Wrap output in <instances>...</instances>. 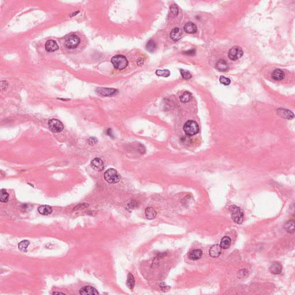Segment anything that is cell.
I'll list each match as a JSON object with an SVG mask.
<instances>
[{
    "mask_svg": "<svg viewBox=\"0 0 295 295\" xmlns=\"http://www.w3.org/2000/svg\"><path fill=\"white\" fill-rule=\"evenodd\" d=\"M192 98H193V96L191 93L189 92H185L180 96L179 99L182 103H187L192 99Z\"/></svg>",
    "mask_w": 295,
    "mask_h": 295,
    "instance_id": "cell-23",
    "label": "cell"
},
{
    "mask_svg": "<svg viewBox=\"0 0 295 295\" xmlns=\"http://www.w3.org/2000/svg\"><path fill=\"white\" fill-rule=\"evenodd\" d=\"M96 92L98 94L102 96H108L113 95L116 94L117 90L113 88H98L96 89Z\"/></svg>",
    "mask_w": 295,
    "mask_h": 295,
    "instance_id": "cell-9",
    "label": "cell"
},
{
    "mask_svg": "<svg viewBox=\"0 0 295 295\" xmlns=\"http://www.w3.org/2000/svg\"><path fill=\"white\" fill-rule=\"evenodd\" d=\"M30 244V241H28V240L22 241L18 244V249L20 250L22 252H26L27 250L28 247L29 246Z\"/></svg>",
    "mask_w": 295,
    "mask_h": 295,
    "instance_id": "cell-25",
    "label": "cell"
},
{
    "mask_svg": "<svg viewBox=\"0 0 295 295\" xmlns=\"http://www.w3.org/2000/svg\"><path fill=\"white\" fill-rule=\"evenodd\" d=\"M180 72L181 73L182 77H183L184 79L189 80V79H190L192 77L191 74V73L189 72V71H188V70H184V69H181V70H180Z\"/></svg>",
    "mask_w": 295,
    "mask_h": 295,
    "instance_id": "cell-29",
    "label": "cell"
},
{
    "mask_svg": "<svg viewBox=\"0 0 295 295\" xmlns=\"http://www.w3.org/2000/svg\"><path fill=\"white\" fill-rule=\"evenodd\" d=\"M185 54L187 55H195V50L194 49H192V50H188L185 53H184Z\"/></svg>",
    "mask_w": 295,
    "mask_h": 295,
    "instance_id": "cell-35",
    "label": "cell"
},
{
    "mask_svg": "<svg viewBox=\"0 0 295 295\" xmlns=\"http://www.w3.org/2000/svg\"><path fill=\"white\" fill-rule=\"evenodd\" d=\"M38 212L42 215H49L52 213L53 209L49 205H42L38 208Z\"/></svg>",
    "mask_w": 295,
    "mask_h": 295,
    "instance_id": "cell-20",
    "label": "cell"
},
{
    "mask_svg": "<svg viewBox=\"0 0 295 295\" xmlns=\"http://www.w3.org/2000/svg\"><path fill=\"white\" fill-rule=\"evenodd\" d=\"M145 214H146V217L148 220H153L156 217L157 213L153 208L151 207H148V208H146L145 210Z\"/></svg>",
    "mask_w": 295,
    "mask_h": 295,
    "instance_id": "cell-21",
    "label": "cell"
},
{
    "mask_svg": "<svg viewBox=\"0 0 295 295\" xmlns=\"http://www.w3.org/2000/svg\"><path fill=\"white\" fill-rule=\"evenodd\" d=\"M171 12H172V14L174 15V16H177V14H178V8L177 7V6L176 5H173L171 7Z\"/></svg>",
    "mask_w": 295,
    "mask_h": 295,
    "instance_id": "cell-33",
    "label": "cell"
},
{
    "mask_svg": "<svg viewBox=\"0 0 295 295\" xmlns=\"http://www.w3.org/2000/svg\"><path fill=\"white\" fill-rule=\"evenodd\" d=\"M105 179L109 183H116L120 181L121 175L116 169L110 168L105 172Z\"/></svg>",
    "mask_w": 295,
    "mask_h": 295,
    "instance_id": "cell-3",
    "label": "cell"
},
{
    "mask_svg": "<svg viewBox=\"0 0 295 295\" xmlns=\"http://www.w3.org/2000/svg\"><path fill=\"white\" fill-rule=\"evenodd\" d=\"M182 36V30L178 27L174 28L170 34V37L173 41H178L180 40Z\"/></svg>",
    "mask_w": 295,
    "mask_h": 295,
    "instance_id": "cell-13",
    "label": "cell"
},
{
    "mask_svg": "<svg viewBox=\"0 0 295 295\" xmlns=\"http://www.w3.org/2000/svg\"><path fill=\"white\" fill-rule=\"evenodd\" d=\"M231 245V239L228 236H224L221 239L220 245L221 246L222 249L226 250L230 247Z\"/></svg>",
    "mask_w": 295,
    "mask_h": 295,
    "instance_id": "cell-19",
    "label": "cell"
},
{
    "mask_svg": "<svg viewBox=\"0 0 295 295\" xmlns=\"http://www.w3.org/2000/svg\"><path fill=\"white\" fill-rule=\"evenodd\" d=\"M272 77L274 80L281 81L285 78V73L281 70L277 69L273 72Z\"/></svg>",
    "mask_w": 295,
    "mask_h": 295,
    "instance_id": "cell-18",
    "label": "cell"
},
{
    "mask_svg": "<svg viewBox=\"0 0 295 295\" xmlns=\"http://www.w3.org/2000/svg\"><path fill=\"white\" fill-rule=\"evenodd\" d=\"M156 74L159 76H161V77H167L169 76L170 75V72L169 70L167 69H164V70H157L156 71Z\"/></svg>",
    "mask_w": 295,
    "mask_h": 295,
    "instance_id": "cell-28",
    "label": "cell"
},
{
    "mask_svg": "<svg viewBox=\"0 0 295 295\" xmlns=\"http://www.w3.org/2000/svg\"><path fill=\"white\" fill-rule=\"evenodd\" d=\"M49 127L51 131L54 133L62 132L64 129V125L60 121L56 119H51L48 122Z\"/></svg>",
    "mask_w": 295,
    "mask_h": 295,
    "instance_id": "cell-7",
    "label": "cell"
},
{
    "mask_svg": "<svg viewBox=\"0 0 295 295\" xmlns=\"http://www.w3.org/2000/svg\"><path fill=\"white\" fill-rule=\"evenodd\" d=\"M203 254L202 251L200 249L192 250L189 254V258L192 261H197L201 258Z\"/></svg>",
    "mask_w": 295,
    "mask_h": 295,
    "instance_id": "cell-14",
    "label": "cell"
},
{
    "mask_svg": "<svg viewBox=\"0 0 295 295\" xmlns=\"http://www.w3.org/2000/svg\"><path fill=\"white\" fill-rule=\"evenodd\" d=\"M269 270L273 274H280L282 271V266L279 262H274L270 266Z\"/></svg>",
    "mask_w": 295,
    "mask_h": 295,
    "instance_id": "cell-15",
    "label": "cell"
},
{
    "mask_svg": "<svg viewBox=\"0 0 295 295\" xmlns=\"http://www.w3.org/2000/svg\"><path fill=\"white\" fill-rule=\"evenodd\" d=\"M199 129L198 123L192 120L187 121L183 126L184 131L186 134L189 136H193L197 134L199 132Z\"/></svg>",
    "mask_w": 295,
    "mask_h": 295,
    "instance_id": "cell-1",
    "label": "cell"
},
{
    "mask_svg": "<svg viewBox=\"0 0 295 295\" xmlns=\"http://www.w3.org/2000/svg\"><path fill=\"white\" fill-rule=\"evenodd\" d=\"M282 114H281V116L284 117V118H288V119H292L293 118L294 114L293 113H292L289 110H284V111H281Z\"/></svg>",
    "mask_w": 295,
    "mask_h": 295,
    "instance_id": "cell-30",
    "label": "cell"
},
{
    "mask_svg": "<svg viewBox=\"0 0 295 295\" xmlns=\"http://www.w3.org/2000/svg\"><path fill=\"white\" fill-rule=\"evenodd\" d=\"M156 47H157V45H156V42L153 40H149L146 43V50L150 52V53H152V52L154 51V50H156Z\"/></svg>",
    "mask_w": 295,
    "mask_h": 295,
    "instance_id": "cell-26",
    "label": "cell"
},
{
    "mask_svg": "<svg viewBox=\"0 0 295 295\" xmlns=\"http://www.w3.org/2000/svg\"><path fill=\"white\" fill-rule=\"evenodd\" d=\"M284 229L289 233H293L295 232V222L293 221H289L285 224Z\"/></svg>",
    "mask_w": 295,
    "mask_h": 295,
    "instance_id": "cell-22",
    "label": "cell"
},
{
    "mask_svg": "<svg viewBox=\"0 0 295 295\" xmlns=\"http://www.w3.org/2000/svg\"><path fill=\"white\" fill-rule=\"evenodd\" d=\"M80 294L82 295H99V292L95 288L91 286H86L82 288L80 290Z\"/></svg>",
    "mask_w": 295,
    "mask_h": 295,
    "instance_id": "cell-11",
    "label": "cell"
},
{
    "mask_svg": "<svg viewBox=\"0 0 295 295\" xmlns=\"http://www.w3.org/2000/svg\"><path fill=\"white\" fill-rule=\"evenodd\" d=\"M216 68L220 72H225L229 68V65L225 60L220 59L216 63Z\"/></svg>",
    "mask_w": 295,
    "mask_h": 295,
    "instance_id": "cell-16",
    "label": "cell"
},
{
    "mask_svg": "<svg viewBox=\"0 0 295 295\" xmlns=\"http://www.w3.org/2000/svg\"><path fill=\"white\" fill-rule=\"evenodd\" d=\"M220 82L225 86H228L231 83V80H230L229 78L225 77V76H221L220 77Z\"/></svg>",
    "mask_w": 295,
    "mask_h": 295,
    "instance_id": "cell-31",
    "label": "cell"
},
{
    "mask_svg": "<svg viewBox=\"0 0 295 295\" xmlns=\"http://www.w3.org/2000/svg\"><path fill=\"white\" fill-rule=\"evenodd\" d=\"M229 210L233 221L237 224H241L243 221V213L241 208L236 205H231Z\"/></svg>",
    "mask_w": 295,
    "mask_h": 295,
    "instance_id": "cell-4",
    "label": "cell"
},
{
    "mask_svg": "<svg viewBox=\"0 0 295 295\" xmlns=\"http://www.w3.org/2000/svg\"><path fill=\"white\" fill-rule=\"evenodd\" d=\"M45 49L48 52H54L58 49V45L54 40H49L46 43Z\"/></svg>",
    "mask_w": 295,
    "mask_h": 295,
    "instance_id": "cell-12",
    "label": "cell"
},
{
    "mask_svg": "<svg viewBox=\"0 0 295 295\" xmlns=\"http://www.w3.org/2000/svg\"><path fill=\"white\" fill-rule=\"evenodd\" d=\"M57 294H65L64 293L62 292H53V295H57Z\"/></svg>",
    "mask_w": 295,
    "mask_h": 295,
    "instance_id": "cell-37",
    "label": "cell"
},
{
    "mask_svg": "<svg viewBox=\"0 0 295 295\" xmlns=\"http://www.w3.org/2000/svg\"><path fill=\"white\" fill-rule=\"evenodd\" d=\"M130 206L131 208H133L134 207H137V205H138V202H136L135 201H133L132 202H131L130 203V204L129 205Z\"/></svg>",
    "mask_w": 295,
    "mask_h": 295,
    "instance_id": "cell-36",
    "label": "cell"
},
{
    "mask_svg": "<svg viewBox=\"0 0 295 295\" xmlns=\"http://www.w3.org/2000/svg\"><path fill=\"white\" fill-rule=\"evenodd\" d=\"M111 62L115 68L122 70L126 68L128 65L127 58L122 55H117L111 58Z\"/></svg>",
    "mask_w": 295,
    "mask_h": 295,
    "instance_id": "cell-2",
    "label": "cell"
},
{
    "mask_svg": "<svg viewBox=\"0 0 295 295\" xmlns=\"http://www.w3.org/2000/svg\"><path fill=\"white\" fill-rule=\"evenodd\" d=\"M80 43V39L76 35H71L69 36L65 41V45L69 49L77 48Z\"/></svg>",
    "mask_w": 295,
    "mask_h": 295,
    "instance_id": "cell-5",
    "label": "cell"
},
{
    "mask_svg": "<svg viewBox=\"0 0 295 295\" xmlns=\"http://www.w3.org/2000/svg\"><path fill=\"white\" fill-rule=\"evenodd\" d=\"M184 30L187 34H194L197 31V27L194 23L189 22L186 23L184 26Z\"/></svg>",
    "mask_w": 295,
    "mask_h": 295,
    "instance_id": "cell-17",
    "label": "cell"
},
{
    "mask_svg": "<svg viewBox=\"0 0 295 295\" xmlns=\"http://www.w3.org/2000/svg\"><path fill=\"white\" fill-rule=\"evenodd\" d=\"M9 200V194L5 189H1L0 193V201L2 202H6Z\"/></svg>",
    "mask_w": 295,
    "mask_h": 295,
    "instance_id": "cell-27",
    "label": "cell"
},
{
    "mask_svg": "<svg viewBox=\"0 0 295 295\" xmlns=\"http://www.w3.org/2000/svg\"><path fill=\"white\" fill-rule=\"evenodd\" d=\"M248 274V271L246 269H242L237 272V276L239 278L245 277Z\"/></svg>",
    "mask_w": 295,
    "mask_h": 295,
    "instance_id": "cell-32",
    "label": "cell"
},
{
    "mask_svg": "<svg viewBox=\"0 0 295 295\" xmlns=\"http://www.w3.org/2000/svg\"><path fill=\"white\" fill-rule=\"evenodd\" d=\"M92 168L94 170L98 171H101L105 168V164L102 160L99 158H95L91 161Z\"/></svg>",
    "mask_w": 295,
    "mask_h": 295,
    "instance_id": "cell-8",
    "label": "cell"
},
{
    "mask_svg": "<svg viewBox=\"0 0 295 295\" xmlns=\"http://www.w3.org/2000/svg\"><path fill=\"white\" fill-rule=\"evenodd\" d=\"M243 55V51L239 46H233L228 52V57L232 61H236L241 58Z\"/></svg>",
    "mask_w": 295,
    "mask_h": 295,
    "instance_id": "cell-6",
    "label": "cell"
},
{
    "mask_svg": "<svg viewBox=\"0 0 295 295\" xmlns=\"http://www.w3.org/2000/svg\"><path fill=\"white\" fill-rule=\"evenodd\" d=\"M126 285L132 290H133V289L134 288V285H135V280H134V278L133 277V276L132 275V274H131V273H129L127 276Z\"/></svg>",
    "mask_w": 295,
    "mask_h": 295,
    "instance_id": "cell-24",
    "label": "cell"
},
{
    "mask_svg": "<svg viewBox=\"0 0 295 295\" xmlns=\"http://www.w3.org/2000/svg\"><path fill=\"white\" fill-rule=\"evenodd\" d=\"M88 142L89 144H90V145H94V144H95L96 143H97L98 140L95 137H91V138H89V140H88Z\"/></svg>",
    "mask_w": 295,
    "mask_h": 295,
    "instance_id": "cell-34",
    "label": "cell"
},
{
    "mask_svg": "<svg viewBox=\"0 0 295 295\" xmlns=\"http://www.w3.org/2000/svg\"><path fill=\"white\" fill-rule=\"evenodd\" d=\"M221 247L220 245H212L209 250V255L212 258H217L221 254L222 251Z\"/></svg>",
    "mask_w": 295,
    "mask_h": 295,
    "instance_id": "cell-10",
    "label": "cell"
}]
</instances>
